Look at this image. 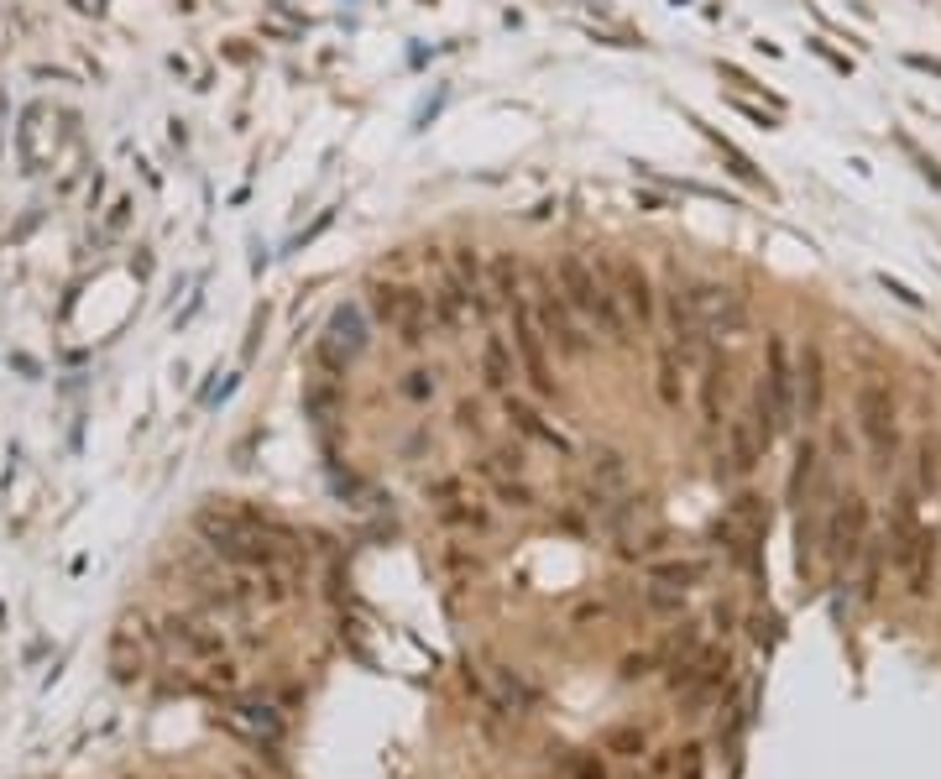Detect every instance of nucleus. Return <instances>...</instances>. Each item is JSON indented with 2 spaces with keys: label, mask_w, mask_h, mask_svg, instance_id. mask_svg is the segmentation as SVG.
Instances as JSON below:
<instances>
[{
  "label": "nucleus",
  "mask_w": 941,
  "mask_h": 779,
  "mask_svg": "<svg viewBox=\"0 0 941 779\" xmlns=\"http://www.w3.org/2000/svg\"><path fill=\"white\" fill-rule=\"evenodd\" d=\"M455 429H466V434H481V429H487V419H481V403H476V398H461V403H455Z\"/></svg>",
  "instance_id": "72a5a7b5"
},
{
  "label": "nucleus",
  "mask_w": 941,
  "mask_h": 779,
  "mask_svg": "<svg viewBox=\"0 0 941 779\" xmlns=\"http://www.w3.org/2000/svg\"><path fill=\"white\" fill-rule=\"evenodd\" d=\"M492 680L502 685V712H508V706H513V712H529V706H539V691H534V685H523V675L518 670H508V664H497V670H492Z\"/></svg>",
  "instance_id": "b1692460"
},
{
  "label": "nucleus",
  "mask_w": 941,
  "mask_h": 779,
  "mask_svg": "<svg viewBox=\"0 0 941 779\" xmlns=\"http://www.w3.org/2000/svg\"><path fill=\"white\" fill-rule=\"evenodd\" d=\"M596 617H607V607H602V602H591V607H581V612H576V623H596Z\"/></svg>",
  "instance_id": "a18cd8bd"
},
{
  "label": "nucleus",
  "mask_w": 941,
  "mask_h": 779,
  "mask_svg": "<svg viewBox=\"0 0 941 779\" xmlns=\"http://www.w3.org/2000/svg\"><path fill=\"white\" fill-rule=\"evenodd\" d=\"M649 581H664V586L691 591V586L706 581V560H659V565H649Z\"/></svg>",
  "instance_id": "5701e85b"
},
{
  "label": "nucleus",
  "mask_w": 941,
  "mask_h": 779,
  "mask_svg": "<svg viewBox=\"0 0 941 779\" xmlns=\"http://www.w3.org/2000/svg\"><path fill=\"white\" fill-rule=\"evenodd\" d=\"M596 272H602V283L617 293V304H623L633 335L638 340L659 335V288L644 272V262H633V257H596Z\"/></svg>",
  "instance_id": "0eeeda50"
},
{
  "label": "nucleus",
  "mask_w": 941,
  "mask_h": 779,
  "mask_svg": "<svg viewBox=\"0 0 941 779\" xmlns=\"http://www.w3.org/2000/svg\"><path fill=\"white\" fill-rule=\"evenodd\" d=\"M429 497L440 502V523H455V529H471V534H487V529H492V513L481 508V497H476V492H466L455 476L434 481Z\"/></svg>",
  "instance_id": "ddd939ff"
},
{
  "label": "nucleus",
  "mask_w": 941,
  "mask_h": 779,
  "mask_svg": "<svg viewBox=\"0 0 941 779\" xmlns=\"http://www.w3.org/2000/svg\"><path fill=\"white\" fill-rule=\"evenodd\" d=\"M366 325H372V314H366L361 304H340L330 314V330H325V346L340 351L346 361H356L366 351Z\"/></svg>",
  "instance_id": "f3484780"
},
{
  "label": "nucleus",
  "mask_w": 941,
  "mask_h": 779,
  "mask_svg": "<svg viewBox=\"0 0 941 779\" xmlns=\"http://www.w3.org/2000/svg\"><path fill=\"white\" fill-rule=\"evenodd\" d=\"M858 570H863V581H858V602H879V581H884V544L868 539V549H863Z\"/></svg>",
  "instance_id": "bb28decb"
},
{
  "label": "nucleus",
  "mask_w": 941,
  "mask_h": 779,
  "mask_svg": "<svg viewBox=\"0 0 941 779\" xmlns=\"http://www.w3.org/2000/svg\"><path fill=\"white\" fill-rule=\"evenodd\" d=\"M659 664H664V654H659V649H638V654H628V659H623V680H649V675L659 670Z\"/></svg>",
  "instance_id": "2f4dec72"
},
{
  "label": "nucleus",
  "mask_w": 941,
  "mask_h": 779,
  "mask_svg": "<svg viewBox=\"0 0 941 779\" xmlns=\"http://www.w3.org/2000/svg\"><path fill=\"white\" fill-rule=\"evenodd\" d=\"M236 680H241V670H236V664H225V659H210V685H215V691H231Z\"/></svg>",
  "instance_id": "c9c22d12"
},
{
  "label": "nucleus",
  "mask_w": 941,
  "mask_h": 779,
  "mask_svg": "<svg viewBox=\"0 0 941 779\" xmlns=\"http://www.w3.org/2000/svg\"><path fill=\"white\" fill-rule=\"evenodd\" d=\"M806 48H811L816 58H826V63H832L837 74H853V58H847V53H837V48H832V42H826V37H806Z\"/></svg>",
  "instance_id": "f704fd0d"
},
{
  "label": "nucleus",
  "mask_w": 941,
  "mask_h": 779,
  "mask_svg": "<svg viewBox=\"0 0 941 779\" xmlns=\"http://www.w3.org/2000/svg\"><path fill=\"white\" fill-rule=\"evenodd\" d=\"M685 121H691V126H696V131L706 136V142L717 147V157H722V163H727V173L738 178V183H748V189H764V194H774V189H769V178H764V168L753 163V157H748V152H743L738 142H732V136H722L717 126H706V121L696 116V110H685Z\"/></svg>",
  "instance_id": "2eb2a0df"
},
{
  "label": "nucleus",
  "mask_w": 941,
  "mask_h": 779,
  "mask_svg": "<svg viewBox=\"0 0 941 779\" xmlns=\"http://www.w3.org/2000/svg\"><path fill=\"white\" fill-rule=\"evenodd\" d=\"M555 283L565 293V304L576 309L602 340H612V346H628V340H633V325H628L623 304H617V293L602 283L596 262H586L581 251H565V257L555 262Z\"/></svg>",
  "instance_id": "f257e3e1"
},
{
  "label": "nucleus",
  "mask_w": 941,
  "mask_h": 779,
  "mask_svg": "<svg viewBox=\"0 0 941 779\" xmlns=\"http://www.w3.org/2000/svg\"><path fill=\"white\" fill-rule=\"evenodd\" d=\"M910 466H915V492L921 497H936L941 492V434H921L910 450Z\"/></svg>",
  "instance_id": "412c9836"
},
{
  "label": "nucleus",
  "mask_w": 941,
  "mask_h": 779,
  "mask_svg": "<svg viewBox=\"0 0 941 779\" xmlns=\"http://www.w3.org/2000/svg\"><path fill=\"white\" fill-rule=\"evenodd\" d=\"M696 372H701V377H696L701 424H706V429H722V424H727V398H732V351H727V340H711Z\"/></svg>",
  "instance_id": "1a4fd4ad"
},
{
  "label": "nucleus",
  "mask_w": 941,
  "mask_h": 779,
  "mask_svg": "<svg viewBox=\"0 0 941 779\" xmlns=\"http://www.w3.org/2000/svg\"><path fill=\"white\" fill-rule=\"evenodd\" d=\"M126 220H131V199H116V204H110V220H105V236H116Z\"/></svg>",
  "instance_id": "ea45409f"
},
{
  "label": "nucleus",
  "mask_w": 941,
  "mask_h": 779,
  "mask_svg": "<svg viewBox=\"0 0 941 779\" xmlns=\"http://www.w3.org/2000/svg\"><path fill=\"white\" fill-rule=\"evenodd\" d=\"M434 393H440V377H434L429 366H408V372L398 377V398H403V403H413V408L434 403Z\"/></svg>",
  "instance_id": "393cba45"
},
{
  "label": "nucleus",
  "mask_w": 941,
  "mask_h": 779,
  "mask_svg": "<svg viewBox=\"0 0 941 779\" xmlns=\"http://www.w3.org/2000/svg\"><path fill=\"white\" fill-rule=\"evenodd\" d=\"M330 225H335V210H319V220L309 225V231H298V236H293V251H304V246H309L314 236H325Z\"/></svg>",
  "instance_id": "e433bc0d"
},
{
  "label": "nucleus",
  "mask_w": 941,
  "mask_h": 779,
  "mask_svg": "<svg viewBox=\"0 0 941 779\" xmlns=\"http://www.w3.org/2000/svg\"><path fill=\"white\" fill-rule=\"evenodd\" d=\"M764 466V440H759V429L743 419H727L722 424V450H717V476L722 481H748L753 471Z\"/></svg>",
  "instance_id": "9d476101"
},
{
  "label": "nucleus",
  "mask_w": 941,
  "mask_h": 779,
  "mask_svg": "<svg viewBox=\"0 0 941 779\" xmlns=\"http://www.w3.org/2000/svg\"><path fill=\"white\" fill-rule=\"evenodd\" d=\"M853 419H858V434L874 466L889 471L894 455H900V403H894V387L889 382H858L853 393Z\"/></svg>",
  "instance_id": "423d86ee"
},
{
  "label": "nucleus",
  "mask_w": 941,
  "mask_h": 779,
  "mask_svg": "<svg viewBox=\"0 0 941 779\" xmlns=\"http://www.w3.org/2000/svg\"><path fill=\"white\" fill-rule=\"evenodd\" d=\"M502 314H508V340H513V356H518V372L529 382V393L534 398H560V377L549 372V340L539 335L529 288H523L513 304H502Z\"/></svg>",
  "instance_id": "39448f33"
},
{
  "label": "nucleus",
  "mask_w": 941,
  "mask_h": 779,
  "mask_svg": "<svg viewBox=\"0 0 941 779\" xmlns=\"http://www.w3.org/2000/svg\"><path fill=\"white\" fill-rule=\"evenodd\" d=\"M523 288H529V304H534V319H539V335L549 340V351L560 361H586L591 356V335H586V319L565 304V293L555 283L549 267H523Z\"/></svg>",
  "instance_id": "f03ea898"
},
{
  "label": "nucleus",
  "mask_w": 941,
  "mask_h": 779,
  "mask_svg": "<svg viewBox=\"0 0 941 779\" xmlns=\"http://www.w3.org/2000/svg\"><path fill=\"white\" fill-rule=\"evenodd\" d=\"M711 623H717L722 633H732V623H738V607H732V602H722L717 612H711Z\"/></svg>",
  "instance_id": "79ce46f5"
},
{
  "label": "nucleus",
  "mask_w": 941,
  "mask_h": 779,
  "mask_svg": "<svg viewBox=\"0 0 941 779\" xmlns=\"http://www.w3.org/2000/svg\"><path fill=\"white\" fill-rule=\"evenodd\" d=\"M523 267H529V262H518L513 251H497V257L487 262V288H492L497 309H502V304H513L518 293H523Z\"/></svg>",
  "instance_id": "4be33fe9"
},
{
  "label": "nucleus",
  "mask_w": 941,
  "mask_h": 779,
  "mask_svg": "<svg viewBox=\"0 0 941 779\" xmlns=\"http://www.w3.org/2000/svg\"><path fill=\"white\" fill-rule=\"evenodd\" d=\"M633 204H638L644 215H664V210H670V199H664V194H649V189H638V194H633Z\"/></svg>",
  "instance_id": "58836bf2"
},
{
  "label": "nucleus",
  "mask_w": 941,
  "mask_h": 779,
  "mask_svg": "<svg viewBox=\"0 0 941 779\" xmlns=\"http://www.w3.org/2000/svg\"><path fill=\"white\" fill-rule=\"evenodd\" d=\"M675 6H685V0H675Z\"/></svg>",
  "instance_id": "49530a36"
},
{
  "label": "nucleus",
  "mask_w": 941,
  "mask_h": 779,
  "mask_svg": "<svg viewBox=\"0 0 941 779\" xmlns=\"http://www.w3.org/2000/svg\"><path fill=\"white\" fill-rule=\"evenodd\" d=\"M685 372H691V366L670 351V340H659V351H654V393H659L664 408L685 403Z\"/></svg>",
  "instance_id": "aec40b11"
},
{
  "label": "nucleus",
  "mask_w": 941,
  "mask_h": 779,
  "mask_svg": "<svg viewBox=\"0 0 941 779\" xmlns=\"http://www.w3.org/2000/svg\"><path fill=\"white\" fill-rule=\"evenodd\" d=\"M874 529V508H868L863 492H847L837 497V508L821 513V549H826V565H832V576H853L863 549H868V534Z\"/></svg>",
  "instance_id": "20e7f679"
},
{
  "label": "nucleus",
  "mask_w": 941,
  "mask_h": 779,
  "mask_svg": "<svg viewBox=\"0 0 941 779\" xmlns=\"http://www.w3.org/2000/svg\"><path fill=\"white\" fill-rule=\"evenodd\" d=\"M675 774L680 779H706V748L701 743H680L675 748Z\"/></svg>",
  "instance_id": "7c9ffc66"
},
{
  "label": "nucleus",
  "mask_w": 941,
  "mask_h": 779,
  "mask_svg": "<svg viewBox=\"0 0 941 779\" xmlns=\"http://www.w3.org/2000/svg\"><path fill=\"white\" fill-rule=\"evenodd\" d=\"M518 382H523V372H518L513 340L502 335V330H487V335H481V387L502 398V393H513Z\"/></svg>",
  "instance_id": "4468645a"
},
{
  "label": "nucleus",
  "mask_w": 941,
  "mask_h": 779,
  "mask_svg": "<svg viewBox=\"0 0 941 779\" xmlns=\"http://www.w3.org/2000/svg\"><path fill=\"white\" fill-rule=\"evenodd\" d=\"M717 79H727V84H732V95H764L774 116H779V110H785V100H779V95H769V89H764L759 79H753V74H743L738 63H727V58H722V63H717Z\"/></svg>",
  "instance_id": "a878e982"
},
{
  "label": "nucleus",
  "mask_w": 941,
  "mask_h": 779,
  "mask_svg": "<svg viewBox=\"0 0 941 779\" xmlns=\"http://www.w3.org/2000/svg\"><path fill=\"white\" fill-rule=\"evenodd\" d=\"M168 638H173V649H183L189 659H220V654H225V633L194 623V617H173V623H168Z\"/></svg>",
  "instance_id": "6ab92c4d"
},
{
  "label": "nucleus",
  "mask_w": 941,
  "mask_h": 779,
  "mask_svg": "<svg viewBox=\"0 0 941 779\" xmlns=\"http://www.w3.org/2000/svg\"><path fill=\"white\" fill-rule=\"evenodd\" d=\"M450 278L455 288H461V299L471 304V314L481 319V325H492V314H497V299H492V288H487V262H481V251L471 241L461 246H450Z\"/></svg>",
  "instance_id": "f8f14e48"
},
{
  "label": "nucleus",
  "mask_w": 941,
  "mask_h": 779,
  "mask_svg": "<svg viewBox=\"0 0 941 779\" xmlns=\"http://www.w3.org/2000/svg\"><path fill=\"white\" fill-rule=\"evenodd\" d=\"M366 314L398 335L403 351H419L434 340V319H429V293L398 283V278H372L366 283Z\"/></svg>",
  "instance_id": "7ed1b4c3"
},
{
  "label": "nucleus",
  "mask_w": 941,
  "mask_h": 779,
  "mask_svg": "<svg viewBox=\"0 0 941 779\" xmlns=\"http://www.w3.org/2000/svg\"><path fill=\"white\" fill-rule=\"evenodd\" d=\"M602 748L612 753V759H638V753H649V732L644 727H612Z\"/></svg>",
  "instance_id": "c85d7f7f"
},
{
  "label": "nucleus",
  "mask_w": 941,
  "mask_h": 779,
  "mask_svg": "<svg viewBox=\"0 0 941 779\" xmlns=\"http://www.w3.org/2000/svg\"><path fill=\"white\" fill-rule=\"evenodd\" d=\"M576 779H607V769H602V764H596V759H586V764L576 769Z\"/></svg>",
  "instance_id": "c03bdc74"
},
{
  "label": "nucleus",
  "mask_w": 941,
  "mask_h": 779,
  "mask_svg": "<svg viewBox=\"0 0 941 779\" xmlns=\"http://www.w3.org/2000/svg\"><path fill=\"white\" fill-rule=\"evenodd\" d=\"M670 769H675V748H670V753H654V759H649V779H664Z\"/></svg>",
  "instance_id": "a19ab883"
},
{
  "label": "nucleus",
  "mask_w": 941,
  "mask_h": 779,
  "mask_svg": "<svg viewBox=\"0 0 941 779\" xmlns=\"http://www.w3.org/2000/svg\"><path fill=\"white\" fill-rule=\"evenodd\" d=\"M879 283H884V288H889V293H894V299H900L905 309H921V293H915V288H905L900 278H889V272H884V278H879Z\"/></svg>",
  "instance_id": "4c0bfd02"
},
{
  "label": "nucleus",
  "mask_w": 941,
  "mask_h": 779,
  "mask_svg": "<svg viewBox=\"0 0 941 779\" xmlns=\"http://www.w3.org/2000/svg\"><path fill=\"white\" fill-rule=\"evenodd\" d=\"M701 649V633H696V623H680L675 633H670V649H664V654H680V659H691Z\"/></svg>",
  "instance_id": "473e14b6"
},
{
  "label": "nucleus",
  "mask_w": 941,
  "mask_h": 779,
  "mask_svg": "<svg viewBox=\"0 0 941 779\" xmlns=\"http://www.w3.org/2000/svg\"><path fill=\"white\" fill-rule=\"evenodd\" d=\"M502 419H508L523 440H539V445H555V450H565V440H560V429L555 424H544V414L529 403V398H518V393H502Z\"/></svg>",
  "instance_id": "a211bd4d"
},
{
  "label": "nucleus",
  "mask_w": 941,
  "mask_h": 779,
  "mask_svg": "<svg viewBox=\"0 0 941 779\" xmlns=\"http://www.w3.org/2000/svg\"><path fill=\"white\" fill-rule=\"evenodd\" d=\"M753 398L769 408V419H774L779 434L795 424V361H790V346H785V335H779V330L764 340V372H759Z\"/></svg>",
  "instance_id": "6e6552de"
},
{
  "label": "nucleus",
  "mask_w": 941,
  "mask_h": 779,
  "mask_svg": "<svg viewBox=\"0 0 941 779\" xmlns=\"http://www.w3.org/2000/svg\"><path fill=\"white\" fill-rule=\"evenodd\" d=\"M487 481H492V497L502 502V508H534V502H539L523 476H487Z\"/></svg>",
  "instance_id": "c756f323"
},
{
  "label": "nucleus",
  "mask_w": 941,
  "mask_h": 779,
  "mask_svg": "<svg viewBox=\"0 0 941 779\" xmlns=\"http://www.w3.org/2000/svg\"><path fill=\"white\" fill-rule=\"evenodd\" d=\"M685 597H691V591L664 586V581H649V586H644V607H649L654 617H680V612H685Z\"/></svg>",
  "instance_id": "cd10ccee"
},
{
  "label": "nucleus",
  "mask_w": 941,
  "mask_h": 779,
  "mask_svg": "<svg viewBox=\"0 0 941 779\" xmlns=\"http://www.w3.org/2000/svg\"><path fill=\"white\" fill-rule=\"evenodd\" d=\"M905 63H910V68H921V74H936V79H941V58H921V53H905Z\"/></svg>",
  "instance_id": "37998d69"
},
{
  "label": "nucleus",
  "mask_w": 941,
  "mask_h": 779,
  "mask_svg": "<svg viewBox=\"0 0 941 779\" xmlns=\"http://www.w3.org/2000/svg\"><path fill=\"white\" fill-rule=\"evenodd\" d=\"M826 414V351L806 340L795 356V424H821Z\"/></svg>",
  "instance_id": "9b49d317"
},
{
  "label": "nucleus",
  "mask_w": 941,
  "mask_h": 779,
  "mask_svg": "<svg viewBox=\"0 0 941 779\" xmlns=\"http://www.w3.org/2000/svg\"><path fill=\"white\" fill-rule=\"evenodd\" d=\"M231 727H236V732H246V738L257 743L262 753H272V748L283 743V732H288V727H283V717L272 712L267 701H241L236 712H231Z\"/></svg>",
  "instance_id": "dca6fc26"
}]
</instances>
